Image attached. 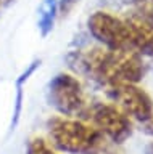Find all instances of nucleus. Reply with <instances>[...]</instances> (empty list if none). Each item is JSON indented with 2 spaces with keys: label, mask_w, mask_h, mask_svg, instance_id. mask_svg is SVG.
<instances>
[{
  "label": "nucleus",
  "mask_w": 153,
  "mask_h": 154,
  "mask_svg": "<svg viewBox=\"0 0 153 154\" xmlns=\"http://www.w3.org/2000/svg\"><path fill=\"white\" fill-rule=\"evenodd\" d=\"M47 132L55 149L68 154H98L105 148V137L97 127L84 119L52 116Z\"/></svg>",
  "instance_id": "1"
},
{
  "label": "nucleus",
  "mask_w": 153,
  "mask_h": 154,
  "mask_svg": "<svg viewBox=\"0 0 153 154\" xmlns=\"http://www.w3.org/2000/svg\"><path fill=\"white\" fill-rule=\"evenodd\" d=\"M47 101L60 116L87 120V104L81 80L71 72H58L47 85Z\"/></svg>",
  "instance_id": "2"
},
{
  "label": "nucleus",
  "mask_w": 153,
  "mask_h": 154,
  "mask_svg": "<svg viewBox=\"0 0 153 154\" xmlns=\"http://www.w3.org/2000/svg\"><path fill=\"white\" fill-rule=\"evenodd\" d=\"M87 29L95 40L108 50H132L127 24L108 11H95L87 19Z\"/></svg>",
  "instance_id": "3"
},
{
  "label": "nucleus",
  "mask_w": 153,
  "mask_h": 154,
  "mask_svg": "<svg viewBox=\"0 0 153 154\" xmlns=\"http://www.w3.org/2000/svg\"><path fill=\"white\" fill-rule=\"evenodd\" d=\"M87 119L113 143L121 144L132 135L131 117L114 103H97L90 106Z\"/></svg>",
  "instance_id": "4"
},
{
  "label": "nucleus",
  "mask_w": 153,
  "mask_h": 154,
  "mask_svg": "<svg viewBox=\"0 0 153 154\" xmlns=\"http://www.w3.org/2000/svg\"><path fill=\"white\" fill-rule=\"evenodd\" d=\"M107 93L129 117H134L139 122L145 120L153 114V100L143 88L137 84H113L107 87Z\"/></svg>",
  "instance_id": "5"
},
{
  "label": "nucleus",
  "mask_w": 153,
  "mask_h": 154,
  "mask_svg": "<svg viewBox=\"0 0 153 154\" xmlns=\"http://www.w3.org/2000/svg\"><path fill=\"white\" fill-rule=\"evenodd\" d=\"M124 21L129 29L132 50L140 53L142 56L153 58V24L143 19L135 11L127 14Z\"/></svg>",
  "instance_id": "6"
},
{
  "label": "nucleus",
  "mask_w": 153,
  "mask_h": 154,
  "mask_svg": "<svg viewBox=\"0 0 153 154\" xmlns=\"http://www.w3.org/2000/svg\"><path fill=\"white\" fill-rule=\"evenodd\" d=\"M42 61L40 60H34L32 63L26 66V69L16 77L15 80V101H13V114H11V122H10V132H15V128L20 124L21 114H23V101H24V85L26 82L31 79V75L36 74V71L40 67Z\"/></svg>",
  "instance_id": "7"
},
{
  "label": "nucleus",
  "mask_w": 153,
  "mask_h": 154,
  "mask_svg": "<svg viewBox=\"0 0 153 154\" xmlns=\"http://www.w3.org/2000/svg\"><path fill=\"white\" fill-rule=\"evenodd\" d=\"M58 16V0H42L37 8V27L42 37H47L53 31Z\"/></svg>",
  "instance_id": "8"
},
{
  "label": "nucleus",
  "mask_w": 153,
  "mask_h": 154,
  "mask_svg": "<svg viewBox=\"0 0 153 154\" xmlns=\"http://www.w3.org/2000/svg\"><path fill=\"white\" fill-rule=\"evenodd\" d=\"M26 154H58V151L42 137H32L26 143Z\"/></svg>",
  "instance_id": "9"
},
{
  "label": "nucleus",
  "mask_w": 153,
  "mask_h": 154,
  "mask_svg": "<svg viewBox=\"0 0 153 154\" xmlns=\"http://www.w3.org/2000/svg\"><path fill=\"white\" fill-rule=\"evenodd\" d=\"M129 3L134 5L137 14L153 24V0H131Z\"/></svg>",
  "instance_id": "10"
},
{
  "label": "nucleus",
  "mask_w": 153,
  "mask_h": 154,
  "mask_svg": "<svg viewBox=\"0 0 153 154\" xmlns=\"http://www.w3.org/2000/svg\"><path fill=\"white\" fill-rule=\"evenodd\" d=\"M81 0H58V16L66 18L69 16V13L78 7Z\"/></svg>",
  "instance_id": "11"
},
{
  "label": "nucleus",
  "mask_w": 153,
  "mask_h": 154,
  "mask_svg": "<svg viewBox=\"0 0 153 154\" xmlns=\"http://www.w3.org/2000/svg\"><path fill=\"white\" fill-rule=\"evenodd\" d=\"M142 127H143V132L153 138V114L145 120V122H142Z\"/></svg>",
  "instance_id": "12"
},
{
  "label": "nucleus",
  "mask_w": 153,
  "mask_h": 154,
  "mask_svg": "<svg viewBox=\"0 0 153 154\" xmlns=\"http://www.w3.org/2000/svg\"><path fill=\"white\" fill-rule=\"evenodd\" d=\"M147 154H153V143L148 144V148H147Z\"/></svg>",
  "instance_id": "13"
},
{
  "label": "nucleus",
  "mask_w": 153,
  "mask_h": 154,
  "mask_svg": "<svg viewBox=\"0 0 153 154\" xmlns=\"http://www.w3.org/2000/svg\"><path fill=\"white\" fill-rule=\"evenodd\" d=\"M98 154H114V152H111V151H105V148L102 149V151H100Z\"/></svg>",
  "instance_id": "14"
},
{
  "label": "nucleus",
  "mask_w": 153,
  "mask_h": 154,
  "mask_svg": "<svg viewBox=\"0 0 153 154\" xmlns=\"http://www.w3.org/2000/svg\"><path fill=\"white\" fill-rule=\"evenodd\" d=\"M121 2H126V3H129V2H131V0H121Z\"/></svg>",
  "instance_id": "15"
},
{
  "label": "nucleus",
  "mask_w": 153,
  "mask_h": 154,
  "mask_svg": "<svg viewBox=\"0 0 153 154\" xmlns=\"http://www.w3.org/2000/svg\"><path fill=\"white\" fill-rule=\"evenodd\" d=\"M0 2H2V0H0Z\"/></svg>",
  "instance_id": "16"
}]
</instances>
